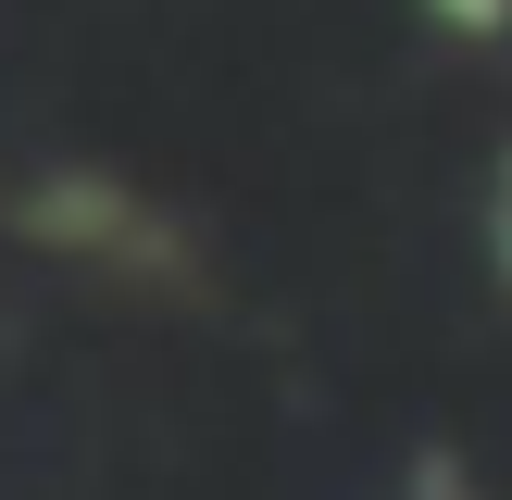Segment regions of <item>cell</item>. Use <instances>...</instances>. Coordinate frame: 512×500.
<instances>
[{
    "mask_svg": "<svg viewBox=\"0 0 512 500\" xmlns=\"http://www.w3.org/2000/svg\"><path fill=\"white\" fill-rule=\"evenodd\" d=\"M488 275L512 288V150H500V175H488Z\"/></svg>",
    "mask_w": 512,
    "mask_h": 500,
    "instance_id": "6da1fadb",
    "label": "cell"
}]
</instances>
